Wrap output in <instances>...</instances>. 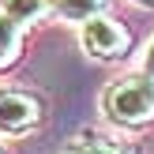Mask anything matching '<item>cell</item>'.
Instances as JSON below:
<instances>
[{"instance_id": "obj_9", "label": "cell", "mask_w": 154, "mask_h": 154, "mask_svg": "<svg viewBox=\"0 0 154 154\" xmlns=\"http://www.w3.org/2000/svg\"><path fill=\"white\" fill-rule=\"evenodd\" d=\"M135 4H154V0H135Z\"/></svg>"}, {"instance_id": "obj_2", "label": "cell", "mask_w": 154, "mask_h": 154, "mask_svg": "<svg viewBox=\"0 0 154 154\" xmlns=\"http://www.w3.org/2000/svg\"><path fill=\"white\" fill-rule=\"evenodd\" d=\"M45 120V102L34 90L0 87V139H23Z\"/></svg>"}, {"instance_id": "obj_3", "label": "cell", "mask_w": 154, "mask_h": 154, "mask_svg": "<svg viewBox=\"0 0 154 154\" xmlns=\"http://www.w3.org/2000/svg\"><path fill=\"white\" fill-rule=\"evenodd\" d=\"M79 45L90 60H120L132 49V30L113 15H94L79 26Z\"/></svg>"}, {"instance_id": "obj_1", "label": "cell", "mask_w": 154, "mask_h": 154, "mask_svg": "<svg viewBox=\"0 0 154 154\" xmlns=\"http://www.w3.org/2000/svg\"><path fill=\"white\" fill-rule=\"evenodd\" d=\"M102 113L117 128H147L154 120V79L147 72L113 79L102 94Z\"/></svg>"}, {"instance_id": "obj_7", "label": "cell", "mask_w": 154, "mask_h": 154, "mask_svg": "<svg viewBox=\"0 0 154 154\" xmlns=\"http://www.w3.org/2000/svg\"><path fill=\"white\" fill-rule=\"evenodd\" d=\"M105 4H109V0H53V11H57L60 19L83 26V23L94 19V15H105Z\"/></svg>"}, {"instance_id": "obj_6", "label": "cell", "mask_w": 154, "mask_h": 154, "mask_svg": "<svg viewBox=\"0 0 154 154\" xmlns=\"http://www.w3.org/2000/svg\"><path fill=\"white\" fill-rule=\"evenodd\" d=\"M0 11L8 19H15L19 26H30L53 11V0H0Z\"/></svg>"}, {"instance_id": "obj_8", "label": "cell", "mask_w": 154, "mask_h": 154, "mask_svg": "<svg viewBox=\"0 0 154 154\" xmlns=\"http://www.w3.org/2000/svg\"><path fill=\"white\" fill-rule=\"evenodd\" d=\"M139 72H147L150 79H154V38H150V45H147V53H143V60H139Z\"/></svg>"}, {"instance_id": "obj_5", "label": "cell", "mask_w": 154, "mask_h": 154, "mask_svg": "<svg viewBox=\"0 0 154 154\" xmlns=\"http://www.w3.org/2000/svg\"><path fill=\"white\" fill-rule=\"evenodd\" d=\"M23 45H26V26L0 11V72H11L23 60Z\"/></svg>"}, {"instance_id": "obj_4", "label": "cell", "mask_w": 154, "mask_h": 154, "mask_svg": "<svg viewBox=\"0 0 154 154\" xmlns=\"http://www.w3.org/2000/svg\"><path fill=\"white\" fill-rule=\"evenodd\" d=\"M60 154H139V150H135L132 143H124L120 135H113V132L83 128V132H75L72 139L64 143Z\"/></svg>"}]
</instances>
